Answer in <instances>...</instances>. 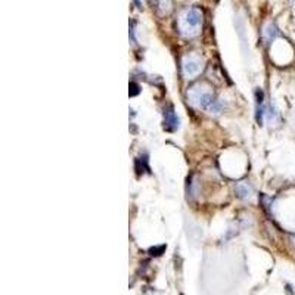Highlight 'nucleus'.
I'll return each mask as SVG.
<instances>
[{
	"mask_svg": "<svg viewBox=\"0 0 295 295\" xmlns=\"http://www.w3.org/2000/svg\"><path fill=\"white\" fill-rule=\"evenodd\" d=\"M276 36H277V28L274 27V24H272V22L266 24L264 28H263V37H264V40L269 43V42L274 40Z\"/></svg>",
	"mask_w": 295,
	"mask_h": 295,
	"instance_id": "39448f33",
	"label": "nucleus"
},
{
	"mask_svg": "<svg viewBox=\"0 0 295 295\" xmlns=\"http://www.w3.org/2000/svg\"><path fill=\"white\" fill-rule=\"evenodd\" d=\"M130 87L133 89V90L130 92V96H134V95H137V93H139V90H137V86H136L134 83H131V84H130Z\"/></svg>",
	"mask_w": 295,
	"mask_h": 295,
	"instance_id": "0eeeda50",
	"label": "nucleus"
},
{
	"mask_svg": "<svg viewBox=\"0 0 295 295\" xmlns=\"http://www.w3.org/2000/svg\"><path fill=\"white\" fill-rule=\"evenodd\" d=\"M236 193L241 196V198H250L251 196V193H253V189H251V186L248 185V183H239L238 186H236Z\"/></svg>",
	"mask_w": 295,
	"mask_h": 295,
	"instance_id": "423d86ee",
	"label": "nucleus"
},
{
	"mask_svg": "<svg viewBox=\"0 0 295 295\" xmlns=\"http://www.w3.org/2000/svg\"><path fill=\"white\" fill-rule=\"evenodd\" d=\"M294 242H295V238H294Z\"/></svg>",
	"mask_w": 295,
	"mask_h": 295,
	"instance_id": "6e6552de",
	"label": "nucleus"
},
{
	"mask_svg": "<svg viewBox=\"0 0 295 295\" xmlns=\"http://www.w3.org/2000/svg\"><path fill=\"white\" fill-rule=\"evenodd\" d=\"M188 101L193 108H208L214 102L212 87L207 83H198L188 90Z\"/></svg>",
	"mask_w": 295,
	"mask_h": 295,
	"instance_id": "f03ea898",
	"label": "nucleus"
},
{
	"mask_svg": "<svg viewBox=\"0 0 295 295\" xmlns=\"http://www.w3.org/2000/svg\"><path fill=\"white\" fill-rule=\"evenodd\" d=\"M204 69V58L198 53H188L182 58V71L186 79H195Z\"/></svg>",
	"mask_w": 295,
	"mask_h": 295,
	"instance_id": "7ed1b4c3",
	"label": "nucleus"
},
{
	"mask_svg": "<svg viewBox=\"0 0 295 295\" xmlns=\"http://www.w3.org/2000/svg\"><path fill=\"white\" fill-rule=\"evenodd\" d=\"M179 31L185 37H195L202 27V11L199 8H186L177 18Z\"/></svg>",
	"mask_w": 295,
	"mask_h": 295,
	"instance_id": "f257e3e1",
	"label": "nucleus"
},
{
	"mask_svg": "<svg viewBox=\"0 0 295 295\" xmlns=\"http://www.w3.org/2000/svg\"><path fill=\"white\" fill-rule=\"evenodd\" d=\"M164 120H166V127H167L169 130H176V128H179V118H177V115L174 114V109H173L171 106L166 111Z\"/></svg>",
	"mask_w": 295,
	"mask_h": 295,
	"instance_id": "20e7f679",
	"label": "nucleus"
}]
</instances>
